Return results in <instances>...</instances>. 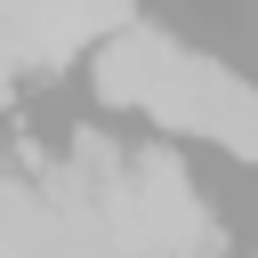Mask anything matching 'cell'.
Here are the masks:
<instances>
[{
  "instance_id": "7a4b0ae2",
  "label": "cell",
  "mask_w": 258,
  "mask_h": 258,
  "mask_svg": "<svg viewBox=\"0 0 258 258\" xmlns=\"http://www.w3.org/2000/svg\"><path fill=\"white\" fill-rule=\"evenodd\" d=\"M177 56H185V48H177L169 32L129 24V32H113V40L97 48V97H105V105H137V113H153V97L169 89Z\"/></svg>"
},
{
  "instance_id": "6da1fadb",
  "label": "cell",
  "mask_w": 258,
  "mask_h": 258,
  "mask_svg": "<svg viewBox=\"0 0 258 258\" xmlns=\"http://www.w3.org/2000/svg\"><path fill=\"white\" fill-rule=\"evenodd\" d=\"M153 121H161V129H202V137H218L226 153L258 161V97H250L226 64H210V56H177L169 89L153 97Z\"/></svg>"
}]
</instances>
